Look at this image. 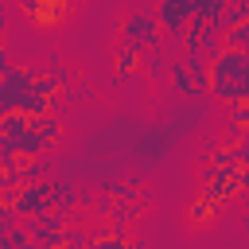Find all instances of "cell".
<instances>
[{
  "mask_svg": "<svg viewBox=\"0 0 249 249\" xmlns=\"http://www.w3.org/2000/svg\"><path fill=\"white\" fill-rule=\"evenodd\" d=\"M35 128H39V136L47 140V148L62 140V121H58V117H43V121H35Z\"/></svg>",
  "mask_w": 249,
  "mask_h": 249,
  "instance_id": "cell-18",
  "label": "cell"
},
{
  "mask_svg": "<svg viewBox=\"0 0 249 249\" xmlns=\"http://www.w3.org/2000/svg\"><path fill=\"white\" fill-rule=\"evenodd\" d=\"M19 175H23V183H47V175H51V160H47V156H31V160L19 163Z\"/></svg>",
  "mask_w": 249,
  "mask_h": 249,
  "instance_id": "cell-13",
  "label": "cell"
},
{
  "mask_svg": "<svg viewBox=\"0 0 249 249\" xmlns=\"http://www.w3.org/2000/svg\"><path fill=\"white\" fill-rule=\"evenodd\" d=\"M35 121L27 117V113H4L0 117V136H16V132H23V128H31Z\"/></svg>",
  "mask_w": 249,
  "mask_h": 249,
  "instance_id": "cell-15",
  "label": "cell"
},
{
  "mask_svg": "<svg viewBox=\"0 0 249 249\" xmlns=\"http://www.w3.org/2000/svg\"><path fill=\"white\" fill-rule=\"evenodd\" d=\"M105 191H113V198H117V202H136V198H140L136 179H117V183H109Z\"/></svg>",
  "mask_w": 249,
  "mask_h": 249,
  "instance_id": "cell-19",
  "label": "cell"
},
{
  "mask_svg": "<svg viewBox=\"0 0 249 249\" xmlns=\"http://www.w3.org/2000/svg\"><path fill=\"white\" fill-rule=\"evenodd\" d=\"M230 8V0H198L195 4V19H202V23H214L222 12Z\"/></svg>",
  "mask_w": 249,
  "mask_h": 249,
  "instance_id": "cell-16",
  "label": "cell"
},
{
  "mask_svg": "<svg viewBox=\"0 0 249 249\" xmlns=\"http://www.w3.org/2000/svg\"><path fill=\"white\" fill-rule=\"evenodd\" d=\"M66 245H70V249H86V245H89V230H82V226H66Z\"/></svg>",
  "mask_w": 249,
  "mask_h": 249,
  "instance_id": "cell-23",
  "label": "cell"
},
{
  "mask_svg": "<svg viewBox=\"0 0 249 249\" xmlns=\"http://www.w3.org/2000/svg\"><path fill=\"white\" fill-rule=\"evenodd\" d=\"M16 226H19V210H16V206H8V202H0V230H4V233H12Z\"/></svg>",
  "mask_w": 249,
  "mask_h": 249,
  "instance_id": "cell-22",
  "label": "cell"
},
{
  "mask_svg": "<svg viewBox=\"0 0 249 249\" xmlns=\"http://www.w3.org/2000/svg\"><path fill=\"white\" fill-rule=\"evenodd\" d=\"M8 249H39V245H35V233H31L27 226H16V230L8 233Z\"/></svg>",
  "mask_w": 249,
  "mask_h": 249,
  "instance_id": "cell-20",
  "label": "cell"
},
{
  "mask_svg": "<svg viewBox=\"0 0 249 249\" xmlns=\"http://www.w3.org/2000/svg\"><path fill=\"white\" fill-rule=\"evenodd\" d=\"M222 51H226V31H222V23L214 19V23H206V27H202V54L214 62Z\"/></svg>",
  "mask_w": 249,
  "mask_h": 249,
  "instance_id": "cell-11",
  "label": "cell"
},
{
  "mask_svg": "<svg viewBox=\"0 0 249 249\" xmlns=\"http://www.w3.org/2000/svg\"><path fill=\"white\" fill-rule=\"evenodd\" d=\"M4 140H12V148L19 152V160L47 156V140L39 136V128H35V124H31V128H23V132H16V136H4Z\"/></svg>",
  "mask_w": 249,
  "mask_h": 249,
  "instance_id": "cell-7",
  "label": "cell"
},
{
  "mask_svg": "<svg viewBox=\"0 0 249 249\" xmlns=\"http://www.w3.org/2000/svg\"><path fill=\"white\" fill-rule=\"evenodd\" d=\"M144 74L160 82L163 74H171V58H163V51H144Z\"/></svg>",
  "mask_w": 249,
  "mask_h": 249,
  "instance_id": "cell-14",
  "label": "cell"
},
{
  "mask_svg": "<svg viewBox=\"0 0 249 249\" xmlns=\"http://www.w3.org/2000/svg\"><path fill=\"white\" fill-rule=\"evenodd\" d=\"M156 19L163 23L167 39H183V31L195 19V0H160L156 4Z\"/></svg>",
  "mask_w": 249,
  "mask_h": 249,
  "instance_id": "cell-4",
  "label": "cell"
},
{
  "mask_svg": "<svg viewBox=\"0 0 249 249\" xmlns=\"http://www.w3.org/2000/svg\"><path fill=\"white\" fill-rule=\"evenodd\" d=\"M241 175H245L241 167H218V175L202 183V195H206L210 202L226 206V202H233V198H241V195H245V183H241Z\"/></svg>",
  "mask_w": 249,
  "mask_h": 249,
  "instance_id": "cell-3",
  "label": "cell"
},
{
  "mask_svg": "<svg viewBox=\"0 0 249 249\" xmlns=\"http://www.w3.org/2000/svg\"><path fill=\"white\" fill-rule=\"evenodd\" d=\"M163 23L156 19V16H148V12H136V16H128L124 23H121V39H132L136 47H144V51H160L163 47Z\"/></svg>",
  "mask_w": 249,
  "mask_h": 249,
  "instance_id": "cell-2",
  "label": "cell"
},
{
  "mask_svg": "<svg viewBox=\"0 0 249 249\" xmlns=\"http://www.w3.org/2000/svg\"><path fill=\"white\" fill-rule=\"evenodd\" d=\"M51 78H54L58 86H66V82H70V70H66V66L58 62V58H51Z\"/></svg>",
  "mask_w": 249,
  "mask_h": 249,
  "instance_id": "cell-28",
  "label": "cell"
},
{
  "mask_svg": "<svg viewBox=\"0 0 249 249\" xmlns=\"http://www.w3.org/2000/svg\"><path fill=\"white\" fill-rule=\"evenodd\" d=\"M16 210H19V218H43V214H51V187L47 183H23L16 191Z\"/></svg>",
  "mask_w": 249,
  "mask_h": 249,
  "instance_id": "cell-5",
  "label": "cell"
},
{
  "mask_svg": "<svg viewBox=\"0 0 249 249\" xmlns=\"http://www.w3.org/2000/svg\"><path fill=\"white\" fill-rule=\"evenodd\" d=\"M86 249H136V241H128V237H105V241H89Z\"/></svg>",
  "mask_w": 249,
  "mask_h": 249,
  "instance_id": "cell-24",
  "label": "cell"
},
{
  "mask_svg": "<svg viewBox=\"0 0 249 249\" xmlns=\"http://www.w3.org/2000/svg\"><path fill=\"white\" fill-rule=\"evenodd\" d=\"M47 187H51V210L70 214L74 202H78V187L74 183H62V179H47Z\"/></svg>",
  "mask_w": 249,
  "mask_h": 249,
  "instance_id": "cell-8",
  "label": "cell"
},
{
  "mask_svg": "<svg viewBox=\"0 0 249 249\" xmlns=\"http://www.w3.org/2000/svg\"><path fill=\"white\" fill-rule=\"evenodd\" d=\"M230 124L249 128V101H245V105H230Z\"/></svg>",
  "mask_w": 249,
  "mask_h": 249,
  "instance_id": "cell-25",
  "label": "cell"
},
{
  "mask_svg": "<svg viewBox=\"0 0 249 249\" xmlns=\"http://www.w3.org/2000/svg\"><path fill=\"white\" fill-rule=\"evenodd\" d=\"M210 93L226 105H245L249 101V54L245 51H222L210 62Z\"/></svg>",
  "mask_w": 249,
  "mask_h": 249,
  "instance_id": "cell-1",
  "label": "cell"
},
{
  "mask_svg": "<svg viewBox=\"0 0 249 249\" xmlns=\"http://www.w3.org/2000/svg\"><path fill=\"white\" fill-rule=\"evenodd\" d=\"M140 66H144V47H136L132 39H121L117 51H113V70H117L121 78H128V74H136Z\"/></svg>",
  "mask_w": 249,
  "mask_h": 249,
  "instance_id": "cell-6",
  "label": "cell"
},
{
  "mask_svg": "<svg viewBox=\"0 0 249 249\" xmlns=\"http://www.w3.org/2000/svg\"><path fill=\"white\" fill-rule=\"evenodd\" d=\"M105 237H113V222H97V226H89V241H105Z\"/></svg>",
  "mask_w": 249,
  "mask_h": 249,
  "instance_id": "cell-26",
  "label": "cell"
},
{
  "mask_svg": "<svg viewBox=\"0 0 249 249\" xmlns=\"http://www.w3.org/2000/svg\"><path fill=\"white\" fill-rule=\"evenodd\" d=\"M171 86H175V93H198L195 89V74H191V66H187V58H171Z\"/></svg>",
  "mask_w": 249,
  "mask_h": 249,
  "instance_id": "cell-12",
  "label": "cell"
},
{
  "mask_svg": "<svg viewBox=\"0 0 249 249\" xmlns=\"http://www.w3.org/2000/svg\"><path fill=\"white\" fill-rule=\"evenodd\" d=\"M218 210H222L218 202H210L206 195H198V198H195V202L187 206V226H195V230H202V226H210V222L218 218Z\"/></svg>",
  "mask_w": 249,
  "mask_h": 249,
  "instance_id": "cell-9",
  "label": "cell"
},
{
  "mask_svg": "<svg viewBox=\"0 0 249 249\" xmlns=\"http://www.w3.org/2000/svg\"><path fill=\"white\" fill-rule=\"evenodd\" d=\"M35 245L39 249H62L66 245V230H43V226H35Z\"/></svg>",
  "mask_w": 249,
  "mask_h": 249,
  "instance_id": "cell-17",
  "label": "cell"
},
{
  "mask_svg": "<svg viewBox=\"0 0 249 249\" xmlns=\"http://www.w3.org/2000/svg\"><path fill=\"white\" fill-rule=\"evenodd\" d=\"M140 210H144V198H136V202H117V210L109 214V222H113V233L117 237H124V230L140 218Z\"/></svg>",
  "mask_w": 249,
  "mask_h": 249,
  "instance_id": "cell-10",
  "label": "cell"
},
{
  "mask_svg": "<svg viewBox=\"0 0 249 249\" xmlns=\"http://www.w3.org/2000/svg\"><path fill=\"white\" fill-rule=\"evenodd\" d=\"M233 160H237V167H241V171H249V140L233 144Z\"/></svg>",
  "mask_w": 249,
  "mask_h": 249,
  "instance_id": "cell-27",
  "label": "cell"
},
{
  "mask_svg": "<svg viewBox=\"0 0 249 249\" xmlns=\"http://www.w3.org/2000/svg\"><path fill=\"white\" fill-rule=\"evenodd\" d=\"M113 210H117V198H113V191H101V195L93 198V214H97V218H109Z\"/></svg>",
  "mask_w": 249,
  "mask_h": 249,
  "instance_id": "cell-21",
  "label": "cell"
}]
</instances>
